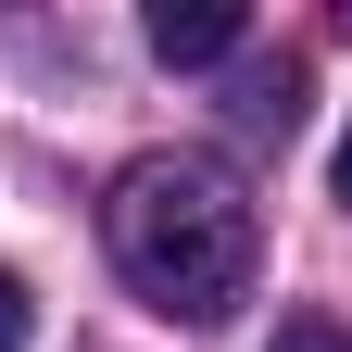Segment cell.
Masks as SVG:
<instances>
[{"mask_svg":"<svg viewBox=\"0 0 352 352\" xmlns=\"http://www.w3.org/2000/svg\"><path fill=\"white\" fill-rule=\"evenodd\" d=\"M101 227H113L126 289H139L151 315H176V327H214L252 289V201H239V176L201 164V151L126 164L113 201H101Z\"/></svg>","mask_w":352,"mask_h":352,"instance_id":"1","label":"cell"},{"mask_svg":"<svg viewBox=\"0 0 352 352\" xmlns=\"http://www.w3.org/2000/svg\"><path fill=\"white\" fill-rule=\"evenodd\" d=\"M252 38L239 0H151V63H227Z\"/></svg>","mask_w":352,"mask_h":352,"instance_id":"2","label":"cell"},{"mask_svg":"<svg viewBox=\"0 0 352 352\" xmlns=\"http://www.w3.org/2000/svg\"><path fill=\"white\" fill-rule=\"evenodd\" d=\"M25 327H38V302H25V277L0 264V352H25Z\"/></svg>","mask_w":352,"mask_h":352,"instance_id":"3","label":"cell"},{"mask_svg":"<svg viewBox=\"0 0 352 352\" xmlns=\"http://www.w3.org/2000/svg\"><path fill=\"white\" fill-rule=\"evenodd\" d=\"M277 352H352V327H327V315H289V327H277Z\"/></svg>","mask_w":352,"mask_h":352,"instance_id":"4","label":"cell"},{"mask_svg":"<svg viewBox=\"0 0 352 352\" xmlns=\"http://www.w3.org/2000/svg\"><path fill=\"white\" fill-rule=\"evenodd\" d=\"M327 189H340V201H352V126H340V164H327Z\"/></svg>","mask_w":352,"mask_h":352,"instance_id":"5","label":"cell"}]
</instances>
